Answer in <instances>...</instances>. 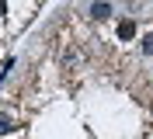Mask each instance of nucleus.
<instances>
[{"instance_id":"nucleus-4","label":"nucleus","mask_w":153,"mask_h":139,"mask_svg":"<svg viewBox=\"0 0 153 139\" xmlns=\"http://www.w3.org/2000/svg\"><path fill=\"white\" fill-rule=\"evenodd\" d=\"M139 52H143V56H153V35H143V42H139Z\"/></svg>"},{"instance_id":"nucleus-1","label":"nucleus","mask_w":153,"mask_h":139,"mask_svg":"<svg viewBox=\"0 0 153 139\" xmlns=\"http://www.w3.org/2000/svg\"><path fill=\"white\" fill-rule=\"evenodd\" d=\"M111 14H115L111 0H91V4H87V18L91 21H108Z\"/></svg>"},{"instance_id":"nucleus-3","label":"nucleus","mask_w":153,"mask_h":139,"mask_svg":"<svg viewBox=\"0 0 153 139\" xmlns=\"http://www.w3.org/2000/svg\"><path fill=\"white\" fill-rule=\"evenodd\" d=\"M18 125H14V118H10L7 111H0V132H14Z\"/></svg>"},{"instance_id":"nucleus-2","label":"nucleus","mask_w":153,"mask_h":139,"mask_svg":"<svg viewBox=\"0 0 153 139\" xmlns=\"http://www.w3.org/2000/svg\"><path fill=\"white\" fill-rule=\"evenodd\" d=\"M132 35H136V21H132V18H125L122 25H118V38H122V42H129Z\"/></svg>"}]
</instances>
